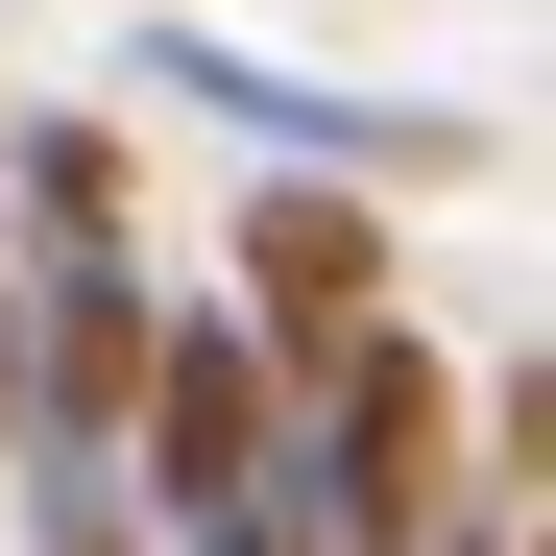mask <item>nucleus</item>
Segmentation results:
<instances>
[{
	"mask_svg": "<svg viewBox=\"0 0 556 556\" xmlns=\"http://www.w3.org/2000/svg\"><path fill=\"white\" fill-rule=\"evenodd\" d=\"M459 508H484V484H459V363L388 315L363 363H315V435H291V508H266V532H291V556H435Z\"/></svg>",
	"mask_w": 556,
	"mask_h": 556,
	"instance_id": "1",
	"label": "nucleus"
},
{
	"mask_svg": "<svg viewBox=\"0 0 556 556\" xmlns=\"http://www.w3.org/2000/svg\"><path fill=\"white\" fill-rule=\"evenodd\" d=\"M122 98H146V122H218V146H266V169H388V194H459V169H484V122H435V98H315V73L169 25V0H146Z\"/></svg>",
	"mask_w": 556,
	"mask_h": 556,
	"instance_id": "2",
	"label": "nucleus"
},
{
	"mask_svg": "<svg viewBox=\"0 0 556 556\" xmlns=\"http://www.w3.org/2000/svg\"><path fill=\"white\" fill-rule=\"evenodd\" d=\"M242 315L291 363L388 339V169H266V194H242Z\"/></svg>",
	"mask_w": 556,
	"mask_h": 556,
	"instance_id": "3",
	"label": "nucleus"
},
{
	"mask_svg": "<svg viewBox=\"0 0 556 556\" xmlns=\"http://www.w3.org/2000/svg\"><path fill=\"white\" fill-rule=\"evenodd\" d=\"M0 194H25V242H122V122H25Z\"/></svg>",
	"mask_w": 556,
	"mask_h": 556,
	"instance_id": "4",
	"label": "nucleus"
},
{
	"mask_svg": "<svg viewBox=\"0 0 556 556\" xmlns=\"http://www.w3.org/2000/svg\"><path fill=\"white\" fill-rule=\"evenodd\" d=\"M556 484V363H508V388H484V508H532Z\"/></svg>",
	"mask_w": 556,
	"mask_h": 556,
	"instance_id": "5",
	"label": "nucleus"
},
{
	"mask_svg": "<svg viewBox=\"0 0 556 556\" xmlns=\"http://www.w3.org/2000/svg\"><path fill=\"white\" fill-rule=\"evenodd\" d=\"M169 556H291V532H169Z\"/></svg>",
	"mask_w": 556,
	"mask_h": 556,
	"instance_id": "6",
	"label": "nucleus"
},
{
	"mask_svg": "<svg viewBox=\"0 0 556 556\" xmlns=\"http://www.w3.org/2000/svg\"><path fill=\"white\" fill-rule=\"evenodd\" d=\"M435 556H556V532H435Z\"/></svg>",
	"mask_w": 556,
	"mask_h": 556,
	"instance_id": "7",
	"label": "nucleus"
}]
</instances>
